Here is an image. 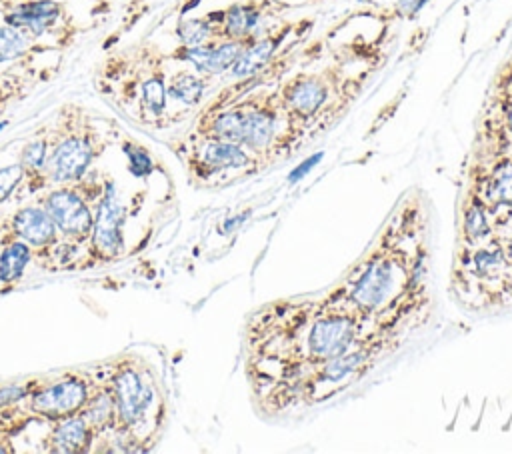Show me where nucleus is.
Returning a JSON list of instances; mask_svg holds the SVG:
<instances>
[{"label": "nucleus", "mask_w": 512, "mask_h": 454, "mask_svg": "<svg viewBox=\"0 0 512 454\" xmlns=\"http://www.w3.org/2000/svg\"><path fill=\"white\" fill-rule=\"evenodd\" d=\"M324 298L368 324L420 330L432 316L430 222L420 192H406L366 250Z\"/></svg>", "instance_id": "f257e3e1"}, {"label": "nucleus", "mask_w": 512, "mask_h": 454, "mask_svg": "<svg viewBox=\"0 0 512 454\" xmlns=\"http://www.w3.org/2000/svg\"><path fill=\"white\" fill-rule=\"evenodd\" d=\"M368 322L318 296L282 298L256 308L244 326V370L264 414L290 412L298 382L346 350Z\"/></svg>", "instance_id": "f03ea898"}, {"label": "nucleus", "mask_w": 512, "mask_h": 454, "mask_svg": "<svg viewBox=\"0 0 512 454\" xmlns=\"http://www.w3.org/2000/svg\"><path fill=\"white\" fill-rule=\"evenodd\" d=\"M368 76L370 70L348 72L344 62H334L318 70L288 72L276 84V96L296 150L346 114Z\"/></svg>", "instance_id": "7ed1b4c3"}, {"label": "nucleus", "mask_w": 512, "mask_h": 454, "mask_svg": "<svg viewBox=\"0 0 512 454\" xmlns=\"http://www.w3.org/2000/svg\"><path fill=\"white\" fill-rule=\"evenodd\" d=\"M94 374L114 402V434L104 444H120L118 450L124 452L150 450L166 416L164 394L154 374L128 354L112 358Z\"/></svg>", "instance_id": "20e7f679"}, {"label": "nucleus", "mask_w": 512, "mask_h": 454, "mask_svg": "<svg viewBox=\"0 0 512 454\" xmlns=\"http://www.w3.org/2000/svg\"><path fill=\"white\" fill-rule=\"evenodd\" d=\"M410 332L388 324H368L366 330L340 354L304 376L292 392L290 410L318 406L364 380L380 362L392 356Z\"/></svg>", "instance_id": "39448f33"}, {"label": "nucleus", "mask_w": 512, "mask_h": 454, "mask_svg": "<svg viewBox=\"0 0 512 454\" xmlns=\"http://www.w3.org/2000/svg\"><path fill=\"white\" fill-rule=\"evenodd\" d=\"M450 290L470 312H490L512 304V260L494 236L476 246H456Z\"/></svg>", "instance_id": "423d86ee"}, {"label": "nucleus", "mask_w": 512, "mask_h": 454, "mask_svg": "<svg viewBox=\"0 0 512 454\" xmlns=\"http://www.w3.org/2000/svg\"><path fill=\"white\" fill-rule=\"evenodd\" d=\"M188 180L198 188H226L262 172L266 162L240 142L188 132L174 146Z\"/></svg>", "instance_id": "0eeeda50"}, {"label": "nucleus", "mask_w": 512, "mask_h": 454, "mask_svg": "<svg viewBox=\"0 0 512 454\" xmlns=\"http://www.w3.org/2000/svg\"><path fill=\"white\" fill-rule=\"evenodd\" d=\"M48 136V176L52 184H66L84 178L94 162L108 148V138L80 110L66 106Z\"/></svg>", "instance_id": "6e6552de"}, {"label": "nucleus", "mask_w": 512, "mask_h": 454, "mask_svg": "<svg viewBox=\"0 0 512 454\" xmlns=\"http://www.w3.org/2000/svg\"><path fill=\"white\" fill-rule=\"evenodd\" d=\"M0 234L18 238L32 250V260L42 270L76 268L80 260V246L66 242L46 208L38 204H22L8 212L0 224Z\"/></svg>", "instance_id": "1a4fd4ad"}, {"label": "nucleus", "mask_w": 512, "mask_h": 454, "mask_svg": "<svg viewBox=\"0 0 512 454\" xmlns=\"http://www.w3.org/2000/svg\"><path fill=\"white\" fill-rule=\"evenodd\" d=\"M104 178L106 174L90 170L84 178L66 184H52L38 196V202L46 208L66 242L82 248L88 240L96 204L104 190Z\"/></svg>", "instance_id": "9d476101"}, {"label": "nucleus", "mask_w": 512, "mask_h": 454, "mask_svg": "<svg viewBox=\"0 0 512 454\" xmlns=\"http://www.w3.org/2000/svg\"><path fill=\"white\" fill-rule=\"evenodd\" d=\"M512 152V56L496 74L478 118L470 162Z\"/></svg>", "instance_id": "9b49d317"}, {"label": "nucleus", "mask_w": 512, "mask_h": 454, "mask_svg": "<svg viewBox=\"0 0 512 454\" xmlns=\"http://www.w3.org/2000/svg\"><path fill=\"white\" fill-rule=\"evenodd\" d=\"M96 384L94 372L70 370L54 378H34L24 404L34 422H58L80 414Z\"/></svg>", "instance_id": "f8f14e48"}, {"label": "nucleus", "mask_w": 512, "mask_h": 454, "mask_svg": "<svg viewBox=\"0 0 512 454\" xmlns=\"http://www.w3.org/2000/svg\"><path fill=\"white\" fill-rule=\"evenodd\" d=\"M124 226H126V206L120 200L114 180L106 176L102 196L96 204L92 230L88 234V240L82 246L76 268L86 270V268L116 262L126 250Z\"/></svg>", "instance_id": "ddd939ff"}, {"label": "nucleus", "mask_w": 512, "mask_h": 454, "mask_svg": "<svg viewBox=\"0 0 512 454\" xmlns=\"http://www.w3.org/2000/svg\"><path fill=\"white\" fill-rule=\"evenodd\" d=\"M294 6L286 0H238L206 14L216 40H248L272 22L284 18Z\"/></svg>", "instance_id": "4468645a"}, {"label": "nucleus", "mask_w": 512, "mask_h": 454, "mask_svg": "<svg viewBox=\"0 0 512 454\" xmlns=\"http://www.w3.org/2000/svg\"><path fill=\"white\" fill-rule=\"evenodd\" d=\"M312 18H280L256 34L226 72L230 80H242L264 70L298 36L310 34Z\"/></svg>", "instance_id": "2eb2a0df"}, {"label": "nucleus", "mask_w": 512, "mask_h": 454, "mask_svg": "<svg viewBox=\"0 0 512 454\" xmlns=\"http://www.w3.org/2000/svg\"><path fill=\"white\" fill-rule=\"evenodd\" d=\"M494 216L512 212V152L484 162H470L468 186Z\"/></svg>", "instance_id": "dca6fc26"}, {"label": "nucleus", "mask_w": 512, "mask_h": 454, "mask_svg": "<svg viewBox=\"0 0 512 454\" xmlns=\"http://www.w3.org/2000/svg\"><path fill=\"white\" fill-rule=\"evenodd\" d=\"M248 40H210L198 46H182L170 54L172 60L186 64L188 68L196 70L202 76L214 78L226 74L230 66L236 62L240 52L250 44Z\"/></svg>", "instance_id": "f3484780"}, {"label": "nucleus", "mask_w": 512, "mask_h": 454, "mask_svg": "<svg viewBox=\"0 0 512 454\" xmlns=\"http://www.w3.org/2000/svg\"><path fill=\"white\" fill-rule=\"evenodd\" d=\"M64 16V8L58 0H26L4 12L2 22L26 34L32 42L54 34Z\"/></svg>", "instance_id": "a211bd4d"}, {"label": "nucleus", "mask_w": 512, "mask_h": 454, "mask_svg": "<svg viewBox=\"0 0 512 454\" xmlns=\"http://www.w3.org/2000/svg\"><path fill=\"white\" fill-rule=\"evenodd\" d=\"M494 236V212L474 192L466 190L456 212V246H476Z\"/></svg>", "instance_id": "6ab92c4d"}, {"label": "nucleus", "mask_w": 512, "mask_h": 454, "mask_svg": "<svg viewBox=\"0 0 512 454\" xmlns=\"http://www.w3.org/2000/svg\"><path fill=\"white\" fill-rule=\"evenodd\" d=\"M40 444L44 452L52 454H84L98 448V436L88 426V422L80 414H76L52 422Z\"/></svg>", "instance_id": "aec40b11"}, {"label": "nucleus", "mask_w": 512, "mask_h": 454, "mask_svg": "<svg viewBox=\"0 0 512 454\" xmlns=\"http://www.w3.org/2000/svg\"><path fill=\"white\" fill-rule=\"evenodd\" d=\"M20 184L16 188L18 196H34L42 194L46 188L52 186L48 176V136H36L28 140L20 150Z\"/></svg>", "instance_id": "412c9836"}, {"label": "nucleus", "mask_w": 512, "mask_h": 454, "mask_svg": "<svg viewBox=\"0 0 512 454\" xmlns=\"http://www.w3.org/2000/svg\"><path fill=\"white\" fill-rule=\"evenodd\" d=\"M80 416L96 432L98 444H104L114 434V402H112L110 392L98 378H96V384H94V390H92L88 402L80 410Z\"/></svg>", "instance_id": "4be33fe9"}, {"label": "nucleus", "mask_w": 512, "mask_h": 454, "mask_svg": "<svg viewBox=\"0 0 512 454\" xmlns=\"http://www.w3.org/2000/svg\"><path fill=\"white\" fill-rule=\"evenodd\" d=\"M32 260V250L18 238L0 234V290L18 286Z\"/></svg>", "instance_id": "5701e85b"}, {"label": "nucleus", "mask_w": 512, "mask_h": 454, "mask_svg": "<svg viewBox=\"0 0 512 454\" xmlns=\"http://www.w3.org/2000/svg\"><path fill=\"white\" fill-rule=\"evenodd\" d=\"M210 80L212 78L202 76L192 68H180L166 78L168 100H174L184 108H196L204 100Z\"/></svg>", "instance_id": "b1692460"}, {"label": "nucleus", "mask_w": 512, "mask_h": 454, "mask_svg": "<svg viewBox=\"0 0 512 454\" xmlns=\"http://www.w3.org/2000/svg\"><path fill=\"white\" fill-rule=\"evenodd\" d=\"M36 42H32L20 30L8 26L6 22L0 24V66L26 58Z\"/></svg>", "instance_id": "393cba45"}, {"label": "nucleus", "mask_w": 512, "mask_h": 454, "mask_svg": "<svg viewBox=\"0 0 512 454\" xmlns=\"http://www.w3.org/2000/svg\"><path fill=\"white\" fill-rule=\"evenodd\" d=\"M176 38L182 46H198V44L216 40L214 28H212L210 20L206 18V14L180 20L176 26Z\"/></svg>", "instance_id": "a878e982"}, {"label": "nucleus", "mask_w": 512, "mask_h": 454, "mask_svg": "<svg viewBox=\"0 0 512 454\" xmlns=\"http://www.w3.org/2000/svg\"><path fill=\"white\" fill-rule=\"evenodd\" d=\"M32 380H26L22 384H4L0 386V408L8 406V404H14V402H20L22 398H26V394L30 392L32 388Z\"/></svg>", "instance_id": "bb28decb"}, {"label": "nucleus", "mask_w": 512, "mask_h": 454, "mask_svg": "<svg viewBox=\"0 0 512 454\" xmlns=\"http://www.w3.org/2000/svg\"><path fill=\"white\" fill-rule=\"evenodd\" d=\"M2 204H4V202H0V224H2V220H4V216H6V212L2 210Z\"/></svg>", "instance_id": "cd10ccee"}]
</instances>
